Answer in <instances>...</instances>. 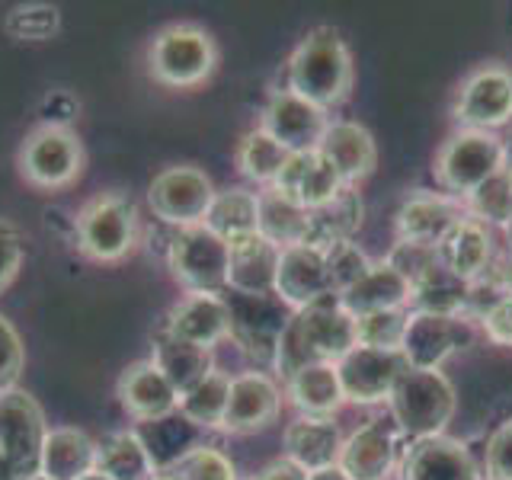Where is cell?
<instances>
[{
  "instance_id": "1",
  "label": "cell",
  "mask_w": 512,
  "mask_h": 480,
  "mask_svg": "<svg viewBox=\"0 0 512 480\" xmlns=\"http://www.w3.org/2000/svg\"><path fill=\"white\" fill-rule=\"evenodd\" d=\"M356 346V317H352L340 295H327L292 314L276 349V372L288 381L308 365H336Z\"/></svg>"
},
{
  "instance_id": "2",
  "label": "cell",
  "mask_w": 512,
  "mask_h": 480,
  "mask_svg": "<svg viewBox=\"0 0 512 480\" xmlns=\"http://www.w3.org/2000/svg\"><path fill=\"white\" fill-rule=\"evenodd\" d=\"M352 84H356L352 52L346 39L330 26L311 29L285 64V90L298 93L301 100L320 106L324 112L340 106Z\"/></svg>"
},
{
  "instance_id": "3",
  "label": "cell",
  "mask_w": 512,
  "mask_h": 480,
  "mask_svg": "<svg viewBox=\"0 0 512 480\" xmlns=\"http://www.w3.org/2000/svg\"><path fill=\"white\" fill-rule=\"evenodd\" d=\"M388 410L404 442L445 436L458 410L455 384L442 368H407L388 397Z\"/></svg>"
},
{
  "instance_id": "4",
  "label": "cell",
  "mask_w": 512,
  "mask_h": 480,
  "mask_svg": "<svg viewBox=\"0 0 512 480\" xmlns=\"http://www.w3.org/2000/svg\"><path fill=\"white\" fill-rule=\"evenodd\" d=\"M506 164H509V151L500 135L458 128L439 148L432 173H436V183L442 186L445 196H455L464 202Z\"/></svg>"
},
{
  "instance_id": "5",
  "label": "cell",
  "mask_w": 512,
  "mask_h": 480,
  "mask_svg": "<svg viewBox=\"0 0 512 480\" xmlns=\"http://www.w3.org/2000/svg\"><path fill=\"white\" fill-rule=\"evenodd\" d=\"M148 68L157 84L173 90H192L215 74L218 45L212 32L196 23H173L151 39Z\"/></svg>"
},
{
  "instance_id": "6",
  "label": "cell",
  "mask_w": 512,
  "mask_h": 480,
  "mask_svg": "<svg viewBox=\"0 0 512 480\" xmlns=\"http://www.w3.org/2000/svg\"><path fill=\"white\" fill-rule=\"evenodd\" d=\"M167 263L173 279L189 295H224L231 272V244L205 224L176 228L167 244Z\"/></svg>"
},
{
  "instance_id": "7",
  "label": "cell",
  "mask_w": 512,
  "mask_h": 480,
  "mask_svg": "<svg viewBox=\"0 0 512 480\" xmlns=\"http://www.w3.org/2000/svg\"><path fill=\"white\" fill-rule=\"evenodd\" d=\"M80 253L96 263H119L138 244V212L122 192H103L90 199L74 218Z\"/></svg>"
},
{
  "instance_id": "8",
  "label": "cell",
  "mask_w": 512,
  "mask_h": 480,
  "mask_svg": "<svg viewBox=\"0 0 512 480\" xmlns=\"http://www.w3.org/2000/svg\"><path fill=\"white\" fill-rule=\"evenodd\" d=\"M45 432V413L36 397L16 388L0 394V480L39 474Z\"/></svg>"
},
{
  "instance_id": "9",
  "label": "cell",
  "mask_w": 512,
  "mask_h": 480,
  "mask_svg": "<svg viewBox=\"0 0 512 480\" xmlns=\"http://www.w3.org/2000/svg\"><path fill=\"white\" fill-rule=\"evenodd\" d=\"M221 298L231 314V340L256 365H276L279 340L295 311L279 295H244L228 288Z\"/></svg>"
},
{
  "instance_id": "10",
  "label": "cell",
  "mask_w": 512,
  "mask_h": 480,
  "mask_svg": "<svg viewBox=\"0 0 512 480\" xmlns=\"http://www.w3.org/2000/svg\"><path fill=\"white\" fill-rule=\"evenodd\" d=\"M20 173L36 189H64L84 173V144L71 128L39 125L23 138Z\"/></svg>"
},
{
  "instance_id": "11",
  "label": "cell",
  "mask_w": 512,
  "mask_h": 480,
  "mask_svg": "<svg viewBox=\"0 0 512 480\" xmlns=\"http://www.w3.org/2000/svg\"><path fill=\"white\" fill-rule=\"evenodd\" d=\"M452 116L461 128L500 132L512 122V71L506 64H480L461 80Z\"/></svg>"
},
{
  "instance_id": "12",
  "label": "cell",
  "mask_w": 512,
  "mask_h": 480,
  "mask_svg": "<svg viewBox=\"0 0 512 480\" xmlns=\"http://www.w3.org/2000/svg\"><path fill=\"white\" fill-rule=\"evenodd\" d=\"M148 202L151 212L170 224V228H192V224H202L208 208L215 202V186L205 176V170L180 164V167H167L154 176V183L148 189Z\"/></svg>"
},
{
  "instance_id": "13",
  "label": "cell",
  "mask_w": 512,
  "mask_h": 480,
  "mask_svg": "<svg viewBox=\"0 0 512 480\" xmlns=\"http://www.w3.org/2000/svg\"><path fill=\"white\" fill-rule=\"evenodd\" d=\"M477 340V324L471 317L448 314H413L404 336V359L410 368H442L458 352L471 349Z\"/></svg>"
},
{
  "instance_id": "14",
  "label": "cell",
  "mask_w": 512,
  "mask_h": 480,
  "mask_svg": "<svg viewBox=\"0 0 512 480\" xmlns=\"http://www.w3.org/2000/svg\"><path fill=\"white\" fill-rule=\"evenodd\" d=\"M404 352H384V349H368V346H352L346 356L336 362V375L343 384L346 404L359 407H375L388 404L394 384L407 372Z\"/></svg>"
},
{
  "instance_id": "15",
  "label": "cell",
  "mask_w": 512,
  "mask_h": 480,
  "mask_svg": "<svg viewBox=\"0 0 512 480\" xmlns=\"http://www.w3.org/2000/svg\"><path fill=\"white\" fill-rule=\"evenodd\" d=\"M330 125V116L320 106L301 100L292 90H276L260 116V128L276 138L288 154H308L317 151Z\"/></svg>"
},
{
  "instance_id": "16",
  "label": "cell",
  "mask_w": 512,
  "mask_h": 480,
  "mask_svg": "<svg viewBox=\"0 0 512 480\" xmlns=\"http://www.w3.org/2000/svg\"><path fill=\"white\" fill-rule=\"evenodd\" d=\"M400 442L404 436L388 420H372L349 432L343 439L340 468L349 474V480H391V474L400 468Z\"/></svg>"
},
{
  "instance_id": "17",
  "label": "cell",
  "mask_w": 512,
  "mask_h": 480,
  "mask_svg": "<svg viewBox=\"0 0 512 480\" xmlns=\"http://www.w3.org/2000/svg\"><path fill=\"white\" fill-rule=\"evenodd\" d=\"M461 218H468L464 202L445 192H413L394 215V237L410 244L439 247Z\"/></svg>"
},
{
  "instance_id": "18",
  "label": "cell",
  "mask_w": 512,
  "mask_h": 480,
  "mask_svg": "<svg viewBox=\"0 0 512 480\" xmlns=\"http://www.w3.org/2000/svg\"><path fill=\"white\" fill-rule=\"evenodd\" d=\"M400 480H484V468L461 439L432 436L400 455Z\"/></svg>"
},
{
  "instance_id": "19",
  "label": "cell",
  "mask_w": 512,
  "mask_h": 480,
  "mask_svg": "<svg viewBox=\"0 0 512 480\" xmlns=\"http://www.w3.org/2000/svg\"><path fill=\"white\" fill-rule=\"evenodd\" d=\"M282 410V391L276 378H269L260 368L240 372L231 378V394H228V410H224V429L247 436V432H260L276 423Z\"/></svg>"
},
{
  "instance_id": "20",
  "label": "cell",
  "mask_w": 512,
  "mask_h": 480,
  "mask_svg": "<svg viewBox=\"0 0 512 480\" xmlns=\"http://www.w3.org/2000/svg\"><path fill=\"white\" fill-rule=\"evenodd\" d=\"M276 295L292 311L317 304L320 298L333 295L330 272H327V250L298 244L279 253V272H276Z\"/></svg>"
},
{
  "instance_id": "21",
  "label": "cell",
  "mask_w": 512,
  "mask_h": 480,
  "mask_svg": "<svg viewBox=\"0 0 512 480\" xmlns=\"http://www.w3.org/2000/svg\"><path fill=\"white\" fill-rule=\"evenodd\" d=\"M269 189L295 199L298 205L308 208V212H317V208H324L327 202L340 196L346 183L340 180V173L333 170V164L324 154L308 151V154H288L279 180Z\"/></svg>"
},
{
  "instance_id": "22",
  "label": "cell",
  "mask_w": 512,
  "mask_h": 480,
  "mask_svg": "<svg viewBox=\"0 0 512 480\" xmlns=\"http://www.w3.org/2000/svg\"><path fill=\"white\" fill-rule=\"evenodd\" d=\"M317 151L324 154L333 170L340 173L346 186L356 189L362 180L375 173L378 167V144L365 125L349 119H330L324 138H320Z\"/></svg>"
},
{
  "instance_id": "23",
  "label": "cell",
  "mask_w": 512,
  "mask_h": 480,
  "mask_svg": "<svg viewBox=\"0 0 512 480\" xmlns=\"http://www.w3.org/2000/svg\"><path fill=\"white\" fill-rule=\"evenodd\" d=\"M164 330L183 343L212 352L231 336V314L221 295H186L170 308Z\"/></svg>"
},
{
  "instance_id": "24",
  "label": "cell",
  "mask_w": 512,
  "mask_h": 480,
  "mask_svg": "<svg viewBox=\"0 0 512 480\" xmlns=\"http://www.w3.org/2000/svg\"><path fill=\"white\" fill-rule=\"evenodd\" d=\"M119 400L138 423L164 420V416L180 410V394L173 391V384L151 359L132 362L125 368L119 378Z\"/></svg>"
},
{
  "instance_id": "25",
  "label": "cell",
  "mask_w": 512,
  "mask_h": 480,
  "mask_svg": "<svg viewBox=\"0 0 512 480\" xmlns=\"http://www.w3.org/2000/svg\"><path fill=\"white\" fill-rule=\"evenodd\" d=\"M285 458H292L308 474L333 468L343 452V432L333 420H314V416H295L282 432Z\"/></svg>"
},
{
  "instance_id": "26",
  "label": "cell",
  "mask_w": 512,
  "mask_h": 480,
  "mask_svg": "<svg viewBox=\"0 0 512 480\" xmlns=\"http://www.w3.org/2000/svg\"><path fill=\"white\" fill-rule=\"evenodd\" d=\"M279 253L282 250L276 244H269L260 231L231 240L228 288L244 295H276Z\"/></svg>"
},
{
  "instance_id": "27",
  "label": "cell",
  "mask_w": 512,
  "mask_h": 480,
  "mask_svg": "<svg viewBox=\"0 0 512 480\" xmlns=\"http://www.w3.org/2000/svg\"><path fill=\"white\" fill-rule=\"evenodd\" d=\"M439 260L448 272H455L458 279L477 282L496 260L490 228L474 218H461L439 244Z\"/></svg>"
},
{
  "instance_id": "28",
  "label": "cell",
  "mask_w": 512,
  "mask_h": 480,
  "mask_svg": "<svg viewBox=\"0 0 512 480\" xmlns=\"http://www.w3.org/2000/svg\"><path fill=\"white\" fill-rule=\"evenodd\" d=\"M340 304L352 317L410 308V282L388 260H372L365 276L340 295Z\"/></svg>"
},
{
  "instance_id": "29",
  "label": "cell",
  "mask_w": 512,
  "mask_h": 480,
  "mask_svg": "<svg viewBox=\"0 0 512 480\" xmlns=\"http://www.w3.org/2000/svg\"><path fill=\"white\" fill-rule=\"evenodd\" d=\"M285 394L298 416H314V420H333L346 407L340 375H336V365L330 362L308 365L295 372L285 381Z\"/></svg>"
},
{
  "instance_id": "30",
  "label": "cell",
  "mask_w": 512,
  "mask_h": 480,
  "mask_svg": "<svg viewBox=\"0 0 512 480\" xmlns=\"http://www.w3.org/2000/svg\"><path fill=\"white\" fill-rule=\"evenodd\" d=\"M96 468V442L77 426H55L45 432L39 474L52 480H80Z\"/></svg>"
},
{
  "instance_id": "31",
  "label": "cell",
  "mask_w": 512,
  "mask_h": 480,
  "mask_svg": "<svg viewBox=\"0 0 512 480\" xmlns=\"http://www.w3.org/2000/svg\"><path fill=\"white\" fill-rule=\"evenodd\" d=\"M151 362L160 368V372H164V378L173 384V391L180 394V397L189 388H196V384L215 368L212 352L176 340V336H170L167 330H160L154 336V356H151Z\"/></svg>"
},
{
  "instance_id": "32",
  "label": "cell",
  "mask_w": 512,
  "mask_h": 480,
  "mask_svg": "<svg viewBox=\"0 0 512 480\" xmlns=\"http://www.w3.org/2000/svg\"><path fill=\"white\" fill-rule=\"evenodd\" d=\"M96 471L112 480H151L157 464L135 429L109 432L96 442Z\"/></svg>"
},
{
  "instance_id": "33",
  "label": "cell",
  "mask_w": 512,
  "mask_h": 480,
  "mask_svg": "<svg viewBox=\"0 0 512 480\" xmlns=\"http://www.w3.org/2000/svg\"><path fill=\"white\" fill-rule=\"evenodd\" d=\"M256 231H260L269 244H276L279 250L308 244L311 212L276 189H263L260 192V224H256Z\"/></svg>"
},
{
  "instance_id": "34",
  "label": "cell",
  "mask_w": 512,
  "mask_h": 480,
  "mask_svg": "<svg viewBox=\"0 0 512 480\" xmlns=\"http://www.w3.org/2000/svg\"><path fill=\"white\" fill-rule=\"evenodd\" d=\"M362 215H365V205H362L359 189L346 186L333 202H327L324 208L311 212L308 244L320 247V250L346 244V240H352V237H356V231L362 228Z\"/></svg>"
},
{
  "instance_id": "35",
  "label": "cell",
  "mask_w": 512,
  "mask_h": 480,
  "mask_svg": "<svg viewBox=\"0 0 512 480\" xmlns=\"http://www.w3.org/2000/svg\"><path fill=\"white\" fill-rule=\"evenodd\" d=\"M202 224L228 240V244L237 237L256 234V224H260V192H250L244 186H228L215 192V202Z\"/></svg>"
},
{
  "instance_id": "36",
  "label": "cell",
  "mask_w": 512,
  "mask_h": 480,
  "mask_svg": "<svg viewBox=\"0 0 512 480\" xmlns=\"http://www.w3.org/2000/svg\"><path fill=\"white\" fill-rule=\"evenodd\" d=\"M471 282L458 279L442 263L423 276L410 288V311L413 314H448V317H468Z\"/></svg>"
},
{
  "instance_id": "37",
  "label": "cell",
  "mask_w": 512,
  "mask_h": 480,
  "mask_svg": "<svg viewBox=\"0 0 512 480\" xmlns=\"http://www.w3.org/2000/svg\"><path fill=\"white\" fill-rule=\"evenodd\" d=\"M231 394V375H224L221 368H212L196 388H189L180 397V416L196 429H215L224 426V410H228Z\"/></svg>"
},
{
  "instance_id": "38",
  "label": "cell",
  "mask_w": 512,
  "mask_h": 480,
  "mask_svg": "<svg viewBox=\"0 0 512 480\" xmlns=\"http://www.w3.org/2000/svg\"><path fill=\"white\" fill-rule=\"evenodd\" d=\"M285 160H288V151L272 135H266L260 125L250 128L237 144V170L244 173L250 183L263 189H269L279 180Z\"/></svg>"
},
{
  "instance_id": "39",
  "label": "cell",
  "mask_w": 512,
  "mask_h": 480,
  "mask_svg": "<svg viewBox=\"0 0 512 480\" xmlns=\"http://www.w3.org/2000/svg\"><path fill=\"white\" fill-rule=\"evenodd\" d=\"M464 212H468V218L487 224V228L503 231L512 221V164H506L477 192H471V196L464 199Z\"/></svg>"
},
{
  "instance_id": "40",
  "label": "cell",
  "mask_w": 512,
  "mask_h": 480,
  "mask_svg": "<svg viewBox=\"0 0 512 480\" xmlns=\"http://www.w3.org/2000/svg\"><path fill=\"white\" fill-rule=\"evenodd\" d=\"M151 429L148 432H138L141 442L148 445V452L157 464V471H167L173 468L176 461H180L189 448H196L199 442L192 439V432H196V426L186 423L183 416H164V420H154L148 423Z\"/></svg>"
},
{
  "instance_id": "41",
  "label": "cell",
  "mask_w": 512,
  "mask_h": 480,
  "mask_svg": "<svg viewBox=\"0 0 512 480\" xmlns=\"http://www.w3.org/2000/svg\"><path fill=\"white\" fill-rule=\"evenodd\" d=\"M410 324V308H391L356 317V346L400 352Z\"/></svg>"
},
{
  "instance_id": "42",
  "label": "cell",
  "mask_w": 512,
  "mask_h": 480,
  "mask_svg": "<svg viewBox=\"0 0 512 480\" xmlns=\"http://www.w3.org/2000/svg\"><path fill=\"white\" fill-rule=\"evenodd\" d=\"M58 26H61V13L58 7H48V4L13 7L4 20V29L20 42H45L55 36Z\"/></svg>"
},
{
  "instance_id": "43",
  "label": "cell",
  "mask_w": 512,
  "mask_h": 480,
  "mask_svg": "<svg viewBox=\"0 0 512 480\" xmlns=\"http://www.w3.org/2000/svg\"><path fill=\"white\" fill-rule=\"evenodd\" d=\"M173 471L183 480H237L234 461L212 445H196L173 464Z\"/></svg>"
},
{
  "instance_id": "44",
  "label": "cell",
  "mask_w": 512,
  "mask_h": 480,
  "mask_svg": "<svg viewBox=\"0 0 512 480\" xmlns=\"http://www.w3.org/2000/svg\"><path fill=\"white\" fill-rule=\"evenodd\" d=\"M372 260L365 256V250L356 244V240H346V244H336L327 250V272H330V288L333 295H343L349 285H356Z\"/></svg>"
},
{
  "instance_id": "45",
  "label": "cell",
  "mask_w": 512,
  "mask_h": 480,
  "mask_svg": "<svg viewBox=\"0 0 512 480\" xmlns=\"http://www.w3.org/2000/svg\"><path fill=\"white\" fill-rule=\"evenodd\" d=\"M400 276L410 282V288L420 282L423 276H429L436 269L439 260V247H429V244H410V240H394V247L384 256Z\"/></svg>"
},
{
  "instance_id": "46",
  "label": "cell",
  "mask_w": 512,
  "mask_h": 480,
  "mask_svg": "<svg viewBox=\"0 0 512 480\" xmlns=\"http://www.w3.org/2000/svg\"><path fill=\"white\" fill-rule=\"evenodd\" d=\"M23 362H26V352H23V340L16 327L10 320L0 314V394H7L16 388L23 372Z\"/></svg>"
},
{
  "instance_id": "47",
  "label": "cell",
  "mask_w": 512,
  "mask_h": 480,
  "mask_svg": "<svg viewBox=\"0 0 512 480\" xmlns=\"http://www.w3.org/2000/svg\"><path fill=\"white\" fill-rule=\"evenodd\" d=\"M484 480H512V416L490 432L484 448Z\"/></svg>"
},
{
  "instance_id": "48",
  "label": "cell",
  "mask_w": 512,
  "mask_h": 480,
  "mask_svg": "<svg viewBox=\"0 0 512 480\" xmlns=\"http://www.w3.org/2000/svg\"><path fill=\"white\" fill-rule=\"evenodd\" d=\"M23 266V234L13 221L0 218V292L16 279Z\"/></svg>"
},
{
  "instance_id": "49",
  "label": "cell",
  "mask_w": 512,
  "mask_h": 480,
  "mask_svg": "<svg viewBox=\"0 0 512 480\" xmlns=\"http://www.w3.org/2000/svg\"><path fill=\"white\" fill-rule=\"evenodd\" d=\"M477 327H480V333H484L493 346L512 349V295L496 301L493 308L477 320Z\"/></svg>"
},
{
  "instance_id": "50",
  "label": "cell",
  "mask_w": 512,
  "mask_h": 480,
  "mask_svg": "<svg viewBox=\"0 0 512 480\" xmlns=\"http://www.w3.org/2000/svg\"><path fill=\"white\" fill-rule=\"evenodd\" d=\"M42 125H58V128H71V122L77 119L80 103L68 90H52L42 100Z\"/></svg>"
},
{
  "instance_id": "51",
  "label": "cell",
  "mask_w": 512,
  "mask_h": 480,
  "mask_svg": "<svg viewBox=\"0 0 512 480\" xmlns=\"http://www.w3.org/2000/svg\"><path fill=\"white\" fill-rule=\"evenodd\" d=\"M253 480H308V471L298 468V464L292 458H276V461H269L263 464L260 471L253 474Z\"/></svg>"
},
{
  "instance_id": "52",
  "label": "cell",
  "mask_w": 512,
  "mask_h": 480,
  "mask_svg": "<svg viewBox=\"0 0 512 480\" xmlns=\"http://www.w3.org/2000/svg\"><path fill=\"white\" fill-rule=\"evenodd\" d=\"M484 276L500 288L503 295H512V250H506L503 256H496L493 266L484 272Z\"/></svg>"
},
{
  "instance_id": "53",
  "label": "cell",
  "mask_w": 512,
  "mask_h": 480,
  "mask_svg": "<svg viewBox=\"0 0 512 480\" xmlns=\"http://www.w3.org/2000/svg\"><path fill=\"white\" fill-rule=\"evenodd\" d=\"M308 480H349V474L340 468V464H333V468H324V471L308 474Z\"/></svg>"
},
{
  "instance_id": "54",
  "label": "cell",
  "mask_w": 512,
  "mask_h": 480,
  "mask_svg": "<svg viewBox=\"0 0 512 480\" xmlns=\"http://www.w3.org/2000/svg\"><path fill=\"white\" fill-rule=\"evenodd\" d=\"M151 480H183V477H180V474H176L173 468H167V471H157V474H154Z\"/></svg>"
},
{
  "instance_id": "55",
  "label": "cell",
  "mask_w": 512,
  "mask_h": 480,
  "mask_svg": "<svg viewBox=\"0 0 512 480\" xmlns=\"http://www.w3.org/2000/svg\"><path fill=\"white\" fill-rule=\"evenodd\" d=\"M80 480H112V477H106L103 471H96V468H93L90 474H84V477H80Z\"/></svg>"
},
{
  "instance_id": "56",
  "label": "cell",
  "mask_w": 512,
  "mask_h": 480,
  "mask_svg": "<svg viewBox=\"0 0 512 480\" xmlns=\"http://www.w3.org/2000/svg\"><path fill=\"white\" fill-rule=\"evenodd\" d=\"M503 237H506V250H512V221L503 228Z\"/></svg>"
},
{
  "instance_id": "57",
  "label": "cell",
  "mask_w": 512,
  "mask_h": 480,
  "mask_svg": "<svg viewBox=\"0 0 512 480\" xmlns=\"http://www.w3.org/2000/svg\"><path fill=\"white\" fill-rule=\"evenodd\" d=\"M23 480H52V477H45V474H29V477H23Z\"/></svg>"
}]
</instances>
